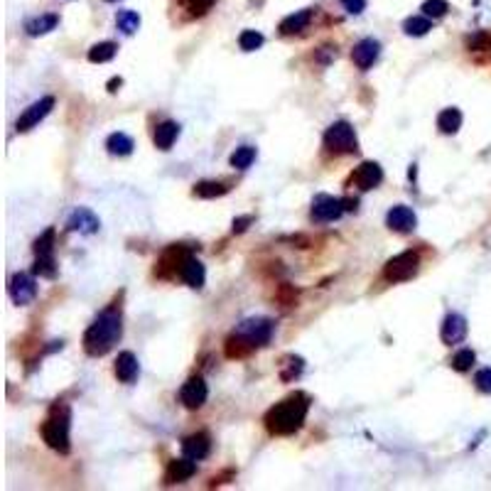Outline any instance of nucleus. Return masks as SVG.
<instances>
[{"label": "nucleus", "instance_id": "34", "mask_svg": "<svg viewBox=\"0 0 491 491\" xmlns=\"http://www.w3.org/2000/svg\"><path fill=\"white\" fill-rule=\"evenodd\" d=\"M239 45L243 52H253V49H258L261 45H263V35L256 32V29H243L239 37Z\"/></svg>", "mask_w": 491, "mask_h": 491}, {"label": "nucleus", "instance_id": "7", "mask_svg": "<svg viewBox=\"0 0 491 491\" xmlns=\"http://www.w3.org/2000/svg\"><path fill=\"white\" fill-rule=\"evenodd\" d=\"M344 199H337L332 194H317L312 199V221H320V224H327L334 221V219H339L344 214Z\"/></svg>", "mask_w": 491, "mask_h": 491}, {"label": "nucleus", "instance_id": "35", "mask_svg": "<svg viewBox=\"0 0 491 491\" xmlns=\"http://www.w3.org/2000/svg\"><path fill=\"white\" fill-rule=\"evenodd\" d=\"M302 363L304 361L300 357H287L285 363H283V368H280V379L283 381H293L295 376L302 374Z\"/></svg>", "mask_w": 491, "mask_h": 491}, {"label": "nucleus", "instance_id": "9", "mask_svg": "<svg viewBox=\"0 0 491 491\" xmlns=\"http://www.w3.org/2000/svg\"><path fill=\"white\" fill-rule=\"evenodd\" d=\"M52 108H54V99H52V96H45V99H40V101H35L32 106H27V108L23 111V116L18 118V123H15L18 133H27V130H32L37 123L42 121V118L52 111Z\"/></svg>", "mask_w": 491, "mask_h": 491}, {"label": "nucleus", "instance_id": "3", "mask_svg": "<svg viewBox=\"0 0 491 491\" xmlns=\"http://www.w3.org/2000/svg\"><path fill=\"white\" fill-rule=\"evenodd\" d=\"M69 427H71V410L67 403H54L49 410L47 420L42 425V440L47 442V447H52L59 455H69L71 452V438H69Z\"/></svg>", "mask_w": 491, "mask_h": 491}, {"label": "nucleus", "instance_id": "37", "mask_svg": "<svg viewBox=\"0 0 491 491\" xmlns=\"http://www.w3.org/2000/svg\"><path fill=\"white\" fill-rule=\"evenodd\" d=\"M420 10L427 18H442L444 12L450 10V5H447V0H425Z\"/></svg>", "mask_w": 491, "mask_h": 491}, {"label": "nucleus", "instance_id": "38", "mask_svg": "<svg viewBox=\"0 0 491 491\" xmlns=\"http://www.w3.org/2000/svg\"><path fill=\"white\" fill-rule=\"evenodd\" d=\"M467 47L472 49V52H486V49H491V32H477V35H472L467 40Z\"/></svg>", "mask_w": 491, "mask_h": 491}, {"label": "nucleus", "instance_id": "32", "mask_svg": "<svg viewBox=\"0 0 491 491\" xmlns=\"http://www.w3.org/2000/svg\"><path fill=\"white\" fill-rule=\"evenodd\" d=\"M116 23H118V29H123L125 35H133L135 29L141 27V15L133 10H123V12H118Z\"/></svg>", "mask_w": 491, "mask_h": 491}, {"label": "nucleus", "instance_id": "43", "mask_svg": "<svg viewBox=\"0 0 491 491\" xmlns=\"http://www.w3.org/2000/svg\"><path fill=\"white\" fill-rule=\"evenodd\" d=\"M251 221H253V217H239V219H234V234H243L246 228L251 226Z\"/></svg>", "mask_w": 491, "mask_h": 491}, {"label": "nucleus", "instance_id": "30", "mask_svg": "<svg viewBox=\"0 0 491 491\" xmlns=\"http://www.w3.org/2000/svg\"><path fill=\"white\" fill-rule=\"evenodd\" d=\"M253 160H256V147H251V145L236 147V152L231 155V165H234L236 170H246V167H251Z\"/></svg>", "mask_w": 491, "mask_h": 491}, {"label": "nucleus", "instance_id": "6", "mask_svg": "<svg viewBox=\"0 0 491 491\" xmlns=\"http://www.w3.org/2000/svg\"><path fill=\"white\" fill-rule=\"evenodd\" d=\"M234 332H239L241 337H246L256 349H261V346L268 344L270 337H273V322L265 320V317H251V320L241 322Z\"/></svg>", "mask_w": 491, "mask_h": 491}, {"label": "nucleus", "instance_id": "15", "mask_svg": "<svg viewBox=\"0 0 491 491\" xmlns=\"http://www.w3.org/2000/svg\"><path fill=\"white\" fill-rule=\"evenodd\" d=\"M381 54V42L374 40V37H366V40H361L354 47V52H351V59H354V64L359 67V69H371L374 67V62L379 59Z\"/></svg>", "mask_w": 491, "mask_h": 491}, {"label": "nucleus", "instance_id": "21", "mask_svg": "<svg viewBox=\"0 0 491 491\" xmlns=\"http://www.w3.org/2000/svg\"><path fill=\"white\" fill-rule=\"evenodd\" d=\"M177 135H180V125L175 121H165L155 128L152 141H155V147H160V150H170L172 143L177 141Z\"/></svg>", "mask_w": 491, "mask_h": 491}, {"label": "nucleus", "instance_id": "25", "mask_svg": "<svg viewBox=\"0 0 491 491\" xmlns=\"http://www.w3.org/2000/svg\"><path fill=\"white\" fill-rule=\"evenodd\" d=\"M106 147H108V152L111 155H118V158H125V155H130L133 152V138L125 133H111L108 135V141H106Z\"/></svg>", "mask_w": 491, "mask_h": 491}, {"label": "nucleus", "instance_id": "28", "mask_svg": "<svg viewBox=\"0 0 491 491\" xmlns=\"http://www.w3.org/2000/svg\"><path fill=\"white\" fill-rule=\"evenodd\" d=\"M403 29H405V35H410V37H422V35H427V32L433 29V23H430V18H427V15H416V18L405 20Z\"/></svg>", "mask_w": 491, "mask_h": 491}, {"label": "nucleus", "instance_id": "17", "mask_svg": "<svg viewBox=\"0 0 491 491\" xmlns=\"http://www.w3.org/2000/svg\"><path fill=\"white\" fill-rule=\"evenodd\" d=\"M67 228H69V231H79V234H96V231L101 228V221L94 211H88L82 206V209H76L69 217Z\"/></svg>", "mask_w": 491, "mask_h": 491}, {"label": "nucleus", "instance_id": "23", "mask_svg": "<svg viewBox=\"0 0 491 491\" xmlns=\"http://www.w3.org/2000/svg\"><path fill=\"white\" fill-rule=\"evenodd\" d=\"M310 20H312V10H298L283 20L280 32L283 35H298V32H302V29L310 25Z\"/></svg>", "mask_w": 491, "mask_h": 491}, {"label": "nucleus", "instance_id": "39", "mask_svg": "<svg viewBox=\"0 0 491 491\" xmlns=\"http://www.w3.org/2000/svg\"><path fill=\"white\" fill-rule=\"evenodd\" d=\"M474 383H477V388H479L481 393H491V368H481V371H477Z\"/></svg>", "mask_w": 491, "mask_h": 491}, {"label": "nucleus", "instance_id": "2", "mask_svg": "<svg viewBox=\"0 0 491 491\" xmlns=\"http://www.w3.org/2000/svg\"><path fill=\"white\" fill-rule=\"evenodd\" d=\"M121 334H123L121 312H116V310L101 312V315L94 320V324H91V327L86 329V334H84V351L94 359L106 357V354L118 344Z\"/></svg>", "mask_w": 491, "mask_h": 491}, {"label": "nucleus", "instance_id": "5", "mask_svg": "<svg viewBox=\"0 0 491 491\" xmlns=\"http://www.w3.org/2000/svg\"><path fill=\"white\" fill-rule=\"evenodd\" d=\"M324 145L327 150L337 152V155H346V152H357V133L351 128V123L346 121H337L332 123L324 133Z\"/></svg>", "mask_w": 491, "mask_h": 491}, {"label": "nucleus", "instance_id": "24", "mask_svg": "<svg viewBox=\"0 0 491 491\" xmlns=\"http://www.w3.org/2000/svg\"><path fill=\"white\" fill-rule=\"evenodd\" d=\"M438 128L442 130L444 135L457 133V130L462 128V111H459V108H444L438 116Z\"/></svg>", "mask_w": 491, "mask_h": 491}, {"label": "nucleus", "instance_id": "10", "mask_svg": "<svg viewBox=\"0 0 491 491\" xmlns=\"http://www.w3.org/2000/svg\"><path fill=\"white\" fill-rule=\"evenodd\" d=\"M381 180H383V170H381V165L374 163V160L361 163L357 170H354V175H351V184L359 187V189H363V192L379 187Z\"/></svg>", "mask_w": 491, "mask_h": 491}, {"label": "nucleus", "instance_id": "14", "mask_svg": "<svg viewBox=\"0 0 491 491\" xmlns=\"http://www.w3.org/2000/svg\"><path fill=\"white\" fill-rule=\"evenodd\" d=\"M464 337H467V320H464L462 315H457V312L444 317L442 329H440V339L447 346H452V344H459Z\"/></svg>", "mask_w": 491, "mask_h": 491}, {"label": "nucleus", "instance_id": "19", "mask_svg": "<svg viewBox=\"0 0 491 491\" xmlns=\"http://www.w3.org/2000/svg\"><path fill=\"white\" fill-rule=\"evenodd\" d=\"M180 278H182V280H184V283H187L189 287H194V290H199V287H204V283H206L204 263H202V261H197V258H194V256H187V261L182 263Z\"/></svg>", "mask_w": 491, "mask_h": 491}, {"label": "nucleus", "instance_id": "45", "mask_svg": "<svg viewBox=\"0 0 491 491\" xmlns=\"http://www.w3.org/2000/svg\"><path fill=\"white\" fill-rule=\"evenodd\" d=\"M121 79H111V82H108V91H118V88L116 86H121Z\"/></svg>", "mask_w": 491, "mask_h": 491}, {"label": "nucleus", "instance_id": "20", "mask_svg": "<svg viewBox=\"0 0 491 491\" xmlns=\"http://www.w3.org/2000/svg\"><path fill=\"white\" fill-rule=\"evenodd\" d=\"M113 371H116V379L121 381V383H133V381L138 379V371H141L138 359H135L133 351H121L116 359Z\"/></svg>", "mask_w": 491, "mask_h": 491}, {"label": "nucleus", "instance_id": "33", "mask_svg": "<svg viewBox=\"0 0 491 491\" xmlns=\"http://www.w3.org/2000/svg\"><path fill=\"white\" fill-rule=\"evenodd\" d=\"M474 361H477V354H474L472 349H462V351H457L455 359H452V368L459 371V374H464V371H469V368L474 366Z\"/></svg>", "mask_w": 491, "mask_h": 491}, {"label": "nucleus", "instance_id": "40", "mask_svg": "<svg viewBox=\"0 0 491 491\" xmlns=\"http://www.w3.org/2000/svg\"><path fill=\"white\" fill-rule=\"evenodd\" d=\"M214 3H217V0H189V12H192V15H204V12L211 10Z\"/></svg>", "mask_w": 491, "mask_h": 491}, {"label": "nucleus", "instance_id": "26", "mask_svg": "<svg viewBox=\"0 0 491 491\" xmlns=\"http://www.w3.org/2000/svg\"><path fill=\"white\" fill-rule=\"evenodd\" d=\"M59 23L57 15H40V18L29 20L27 25H25V29H27L29 37H40V35H47L49 29H54Z\"/></svg>", "mask_w": 491, "mask_h": 491}, {"label": "nucleus", "instance_id": "36", "mask_svg": "<svg viewBox=\"0 0 491 491\" xmlns=\"http://www.w3.org/2000/svg\"><path fill=\"white\" fill-rule=\"evenodd\" d=\"M52 251H54V228H47L35 241V256H52Z\"/></svg>", "mask_w": 491, "mask_h": 491}, {"label": "nucleus", "instance_id": "4", "mask_svg": "<svg viewBox=\"0 0 491 491\" xmlns=\"http://www.w3.org/2000/svg\"><path fill=\"white\" fill-rule=\"evenodd\" d=\"M418 270H420V256L416 251H403L383 265V278L388 283H405L416 278Z\"/></svg>", "mask_w": 491, "mask_h": 491}, {"label": "nucleus", "instance_id": "16", "mask_svg": "<svg viewBox=\"0 0 491 491\" xmlns=\"http://www.w3.org/2000/svg\"><path fill=\"white\" fill-rule=\"evenodd\" d=\"M197 459H189V457H184V459H172L170 464H167V472H165V484H182V481L192 479L194 474H197Z\"/></svg>", "mask_w": 491, "mask_h": 491}, {"label": "nucleus", "instance_id": "22", "mask_svg": "<svg viewBox=\"0 0 491 491\" xmlns=\"http://www.w3.org/2000/svg\"><path fill=\"white\" fill-rule=\"evenodd\" d=\"M253 349H256V346L246 339V337H241L239 332L231 334V337L226 339V344H224V351H226L228 359H246Z\"/></svg>", "mask_w": 491, "mask_h": 491}, {"label": "nucleus", "instance_id": "29", "mask_svg": "<svg viewBox=\"0 0 491 491\" xmlns=\"http://www.w3.org/2000/svg\"><path fill=\"white\" fill-rule=\"evenodd\" d=\"M116 45L113 42H101V45H94V47L88 49V62H94V64H104V62H111L116 57Z\"/></svg>", "mask_w": 491, "mask_h": 491}, {"label": "nucleus", "instance_id": "1", "mask_svg": "<svg viewBox=\"0 0 491 491\" xmlns=\"http://www.w3.org/2000/svg\"><path fill=\"white\" fill-rule=\"evenodd\" d=\"M307 410H310V398L304 396V393H293V396H287L285 400L275 403L273 408L265 413L263 418L265 430H268L270 435H278V438L295 435L300 427L304 425Z\"/></svg>", "mask_w": 491, "mask_h": 491}, {"label": "nucleus", "instance_id": "8", "mask_svg": "<svg viewBox=\"0 0 491 491\" xmlns=\"http://www.w3.org/2000/svg\"><path fill=\"white\" fill-rule=\"evenodd\" d=\"M206 396H209V388H206L204 379L202 376H192L182 383L180 388V403L189 410H197L206 403Z\"/></svg>", "mask_w": 491, "mask_h": 491}, {"label": "nucleus", "instance_id": "11", "mask_svg": "<svg viewBox=\"0 0 491 491\" xmlns=\"http://www.w3.org/2000/svg\"><path fill=\"white\" fill-rule=\"evenodd\" d=\"M187 256H192V253H189L184 246H170V248L160 256V263L158 268H155V273L163 275V278H170V273H180L182 263L187 261Z\"/></svg>", "mask_w": 491, "mask_h": 491}, {"label": "nucleus", "instance_id": "44", "mask_svg": "<svg viewBox=\"0 0 491 491\" xmlns=\"http://www.w3.org/2000/svg\"><path fill=\"white\" fill-rule=\"evenodd\" d=\"M357 206H359L357 199H344V209H346V211H354Z\"/></svg>", "mask_w": 491, "mask_h": 491}, {"label": "nucleus", "instance_id": "27", "mask_svg": "<svg viewBox=\"0 0 491 491\" xmlns=\"http://www.w3.org/2000/svg\"><path fill=\"white\" fill-rule=\"evenodd\" d=\"M228 184H224V182H199V184H194V197L199 199H214V197H224V194H228Z\"/></svg>", "mask_w": 491, "mask_h": 491}, {"label": "nucleus", "instance_id": "18", "mask_svg": "<svg viewBox=\"0 0 491 491\" xmlns=\"http://www.w3.org/2000/svg\"><path fill=\"white\" fill-rule=\"evenodd\" d=\"M182 452H184V457H189V459H204V457H209V452H211L209 435L197 433V435L184 438L182 440Z\"/></svg>", "mask_w": 491, "mask_h": 491}, {"label": "nucleus", "instance_id": "12", "mask_svg": "<svg viewBox=\"0 0 491 491\" xmlns=\"http://www.w3.org/2000/svg\"><path fill=\"white\" fill-rule=\"evenodd\" d=\"M8 290H10V298L15 304H29L32 300L37 298V285L35 280L29 278V275L25 273H18L12 275L10 285H8Z\"/></svg>", "mask_w": 491, "mask_h": 491}, {"label": "nucleus", "instance_id": "41", "mask_svg": "<svg viewBox=\"0 0 491 491\" xmlns=\"http://www.w3.org/2000/svg\"><path fill=\"white\" fill-rule=\"evenodd\" d=\"M278 300H280L283 304H293L295 300H298V290L290 285H280V290H278Z\"/></svg>", "mask_w": 491, "mask_h": 491}, {"label": "nucleus", "instance_id": "13", "mask_svg": "<svg viewBox=\"0 0 491 491\" xmlns=\"http://www.w3.org/2000/svg\"><path fill=\"white\" fill-rule=\"evenodd\" d=\"M386 224H388L391 231H398V234H410V231L418 226V217L410 206L398 204L386 214Z\"/></svg>", "mask_w": 491, "mask_h": 491}, {"label": "nucleus", "instance_id": "42", "mask_svg": "<svg viewBox=\"0 0 491 491\" xmlns=\"http://www.w3.org/2000/svg\"><path fill=\"white\" fill-rule=\"evenodd\" d=\"M342 5H344V10L351 12V15H359V12L366 10V0H342Z\"/></svg>", "mask_w": 491, "mask_h": 491}, {"label": "nucleus", "instance_id": "31", "mask_svg": "<svg viewBox=\"0 0 491 491\" xmlns=\"http://www.w3.org/2000/svg\"><path fill=\"white\" fill-rule=\"evenodd\" d=\"M32 273L40 275V278H54V275H57V261H54V253L52 256H37L35 265H32Z\"/></svg>", "mask_w": 491, "mask_h": 491}]
</instances>
